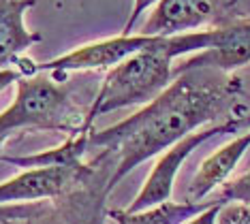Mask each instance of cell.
I'll return each instance as SVG.
<instances>
[{"instance_id": "15", "label": "cell", "mask_w": 250, "mask_h": 224, "mask_svg": "<svg viewBox=\"0 0 250 224\" xmlns=\"http://www.w3.org/2000/svg\"><path fill=\"white\" fill-rule=\"evenodd\" d=\"M156 2H158V0H133V9H130L128 20H126V24H124L120 34H133L135 32V24L139 21V17L144 15L147 9L154 7Z\"/></svg>"}, {"instance_id": "10", "label": "cell", "mask_w": 250, "mask_h": 224, "mask_svg": "<svg viewBox=\"0 0 250 224\" xmlns=\"http://www.w3.org/2000/svg\"><path fill=\"white\" fill-rule=\"evenodd\" d=\"M248 147H250V128L240 137H235L231 143H227L225 147L216 149L209 158L203 160L188 186L190 203H201L214 188L229 182V175L233 173V169L237 166L244 154L248 152Z\"/></svg>"}, {"instance_id": "16", "label": "cell", "mask_w": 250, "mask_h": 224, "mask_svg": "<svg viewBox=\"0 0 250 224\" xmlns=\"http://www.w3.org/2000/svg\"><path fill=\"white\" fill-rule=\"evenodd\" d=\"M218 209H220V203H216V205H212V207H208L206 211H201L199 216L190 218V220L184 222V224H216V216H218Z\"/></svg>"}, {"instance_id": "18", "label": "cell", "mask_w": 250, "mask_h": 224, "mask_svg": "<svg viewBox=\"0 0 250 224\" xmlns=\"http://www.w3.org/2000/svg\"><path fill=\"white\" fill-rule=\"evenodd\" d=\"M11 135H13V133H11V130L7 128V126H4L2 122H0V149H2V145H4V141H7L9 139V137Z\"/></svg>"}, {"instance_id": "12", "label": "cell", "mask_w": 250, "mask_h": 224, "mask_svg": "<svg viewBox=\"0 0 250 224\" xmlns=\"http://www.w3.org/2000/svg\"><path fill=\"white\" fill-rule=\"evenodd\" d=\"M49 211V203H9L0 205V224L28 222L32 218H41Z\"/></svg>"}, {"instance_id": "11", "label": "cell", "mask_w": 250, "mask_h": 224, "mask_svg": "<svg viewBox=\"0 0 250 224\" xmlns=\"http://www.w3.org/2000/svg\"><path fill=\"white\" fill-rule=\"evenodd\" d=\"M216 205V201H203V203H173V201H165L156 207L144 209V211H107V216L113 220V224H184L190 218L199 216L201 211Z\"/></svg>"}, {"instance_id": "17", "label": "cell", "mask_w": 250, "mask_h": 224, "mask_svg": "<svg viewBox=\"0 0 250 224\" xmlns=\"http://www.w3.org/2000/svg\"><path fill=\"white\" fill-rule=\"evenodd\" d=\"M20 77H21V73L18 68H0V92L4 88H9L11 83H18Z\"/></svg>"}, {"instance_id": "7", "label": "cell", "mask_w": 250, "mask_h": 224, "mask_svg": "<svg viewBox=\"0 0 250 224\" xmlns=\"http://www.w3.org/2000/svg\"><path fill=\"white\" fill-rule=\"evenodd\" d=\"M246 64H250V17L209 28L208 49L190 54L173 64V77L197 68L233 73L235 68Z\"/></svg>"}, {"instance_id": "4", "label": "cell", "mask_w": 250, "mask_h": 224, "mask_svg": "<svg viewBox=\"0 0 250 224\" xmlns=\"http://www.w3.org/2000/svg\"><path fill=\"white\" fill-rule=\"evenodd\" d=\"M237 130H242L240 120L231 118V120H225V122H220L216 126H209V128L197 130V133L184 137L182 141L171 145L167 152H163V156L158 158V163L154 164L147 182L144 183V188H141V192L126 207V211H144V209L156 207V205L165 203V201H171L175 177H178V171H180V166L184 164V160L206 141L214 139V137H218V135L237 133Z\"/></svg>"}, {"instance_id": "8", "label": "cell", "mask_w": 250, "mask_h": 224, "mask_svg": "<svg viewBox=\"0 0 250 224\" xmlns=\"http://www.w3.org/2000/svg\"><path fill=\"white\" fill-rule=\"evenodd\" d=\"M220 0H158L139 28L146 37H175L199 32L220 15Z\"/></svg>"}, {"instance_id": "5", "label": "cell", "mask_w": 250, "mask_h": 224, "mask_svg": "<svg viewBox=\"0 0 250 224\" xmlns=\"http://www.w3.org/2000/svg\"><path fill=\"white\" fill-rule=\"evenodd\" d=\"M86 173V160L47 166H32L0 183V205L9 203H58L77 188Z\"/></svg>"}, {"instance_id": "1", "label": "cell", "mask_w": 250, "mask_h": 224, "mask_svg": "<svg viewBox=\"0 0 250 224\" xmlns=\"http://www.w3.org/2000/svg\"><path fill=\"white\" fill-rule=\"evenodd\" d=\"M242 79L231 73L197 68L175 75L158 99L105 130H90L88 160L109 180V192L147 158L167 152L184 137L220 116L242 118Z\"/></svg>"}, {"instance_id": "6", "label": "cell", "mask_w": 250, "mask_h": 224, "mask_svg": "<svg viewBox=\"0 0 250 224\" xmlns=\"http://www.w3.org/2000/svg\"><path fill=\"white\" fill-rule=\"evenodd\" d=\"M154 41V37L133 32V34H118L103 41H94L88 45L62 54L47 62H35L32 64V75L37 73H49V75H64V73H79V71H103V68H113L120 62H124L137 51L146 49Z\"/></svg>"}, {"instance_id": "14", "label": "cell", "mask_w": 250, "mask_h": 224, "mask_svg": "<svg viewBox=\"0 0 250 224\" xmlns=\"http://www.w3.org/2000/svg\"><path fill=\"white\" fill-rule=\"evenodd\" d=\"M216 224H250V205L248 203H225L220 205Z\"/></svg>"}, {"instance_id": "3", "label": "cell", "mask_w": 250, "mask_h": 224, "mask_svg": "<svg viewBox=\"0 0 250 224\" xmlns=\"http://www.w3.org/2000/svg\"><path fill=\"white\" fill-rule=\"evenodd\" d=\"M88 109H83L66 88L49 73L26 75L18 79V94L13 102L0 111L11 133L15 130H54L69 137L88 135L83 130Z\"/></svg>"}, {"instance_id": "13", "label": "cell", "mask_w": 250, "mask_h": 224, "mask_svg": "<svg viewBox=\"0 0 250 224\" xmlns=\"http://www.w3.org/2000/svg\"><path fill=\"white\" fill-rule=\"evenodd\" d=\"M216 203H248L250 205V171L244 175L229 180L220 186V192L216 197Z\"/></svg>"}, {"instance_id": "19", "label": "cell", "mask_w": 250, "mask_h": 224, "mask_svg": "<svg viewBox=\"0 0 250 224\" xmlns=\"http://www.w3.org/2000/svg\"><path fill=\"white\" fill-rule=\"evenodd\" d=\"M237 120H240V126H242V128H250V109H248L246 113H244L242 118H237Z\"/></svg>"}, {"instance_id": "2", "label": "cell", "mask_w": 250, "mask_h": 224, "mask_svg": "<svg viewBox=\"0 0 250 224\" xmlns=\"http://www.w3.org/2000/svg\"><path fill=\"white\" fill-rule=\"evenodd\" d=\"M173 62L165 45V37H154L146 49L109 68L88 107L83 130L90 133L94 122L105 113L126 107H146L158 99L175 79Z\"/></svg>"}, {"instance_id": "9", "label": "cell", "mask_w": 250, "mask_h": 224, "mask_svg": "<svg viewBox=\"0 0 250 224\" xmlns=\"http://www.w3.org/2000/svg\"><path fill=\"white\" fill-rule=\"evenodd\" d=\"M35 4L37 0H0V68H18L24 51L41 41V34L24 24L26 11Z\"/></svg>"}]
</instances>
